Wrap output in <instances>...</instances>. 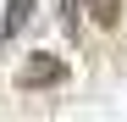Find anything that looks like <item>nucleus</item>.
I'll use <instances>...</instances> for the list:
<instances>
[{"label":"nucleus","mask_w":127,"mask_h":122,"mask_svg":"<svg viewBox=\"0 0 127 122\" xmlns=\"http://www.w3.org/2000/svg\"><path fill=\"white\" fill-rule=\"evenodd\" d=\"M89 11H94L99 28H116L122 22V0H89Z\"/></svg>","instance_id":"nucleus-3"},{"label":"nucleus","mask_w":127,"mask_h":122,"mask_svg":"<svg viewBox=\"0 0 127 122\" xmlns=\"http://www.w3.org/2000/svg\"><path fill=\"white\" fill-rule=\"evenodd\" d=\"M33 17V0H6V22H0V39H17Z\"/></svg>","instance_id":"nucleus-2"},{"label":"nucleus","mask_w":127,"mask_h":122,"mask_svg":"<svg viewBox=\"0 0 127 122\" xmlns=\"http://www.w3.org/2000/svg\"><path fill=\"white\" fill-rule=\"evenodd\" d=\"M55 83H66V61L61 56H28L22 67H17V89H55Z\"/></svg>","instance_id":"nucleus-1"}]
</instances>
